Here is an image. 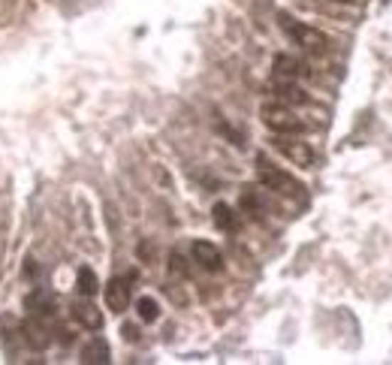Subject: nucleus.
Here are the masks:
<instances>
[{"mask_svg":"<svg viewBox=\"0 0 392 365\" xmlns=\"http://www.w3.org/2000/svg\"><path fill=\"white\" fill-rule=\"evenodd\" d=\"M257 175H260V184L269 187L275 194H284V196H302V184L293 179L290 172H284L281 166H275L269 157H257Z\"/></svg>","mask_w":392,"mask_h":365,"instance_id":"f257e3e1","label":"nucleus"},{"mask_svg":"<svg viewBox=\"0 0 392 365\" xmlns=\"http://www.w3.org/2000/svg\"><path fill=\"white\" fill-rule=\"evenodd\" d=\"M260 118H263L265 127L277 136H296V133L305 130V124L287 109V103H265L260 109Z\"/></svg>","mask_w":392,"mask_h":365,"instance_id":"f03ea898","label":"nucleus"},{"mask_svg":"<svg viewBox=\"0 0 392 365\" xmlns=\"http://www.w3.org/2000/svg\"><path fill=\"white\" fill-rule=\"evenodd\" d=\"M277 21H281V28L293 36V40L302 46V48H308V52H317V55H323L326 52V36L320 33V31H314V28H308V24H302V21H296L290 12H281L277 16Z\"/></svg>","mask_w":392,"mask_h":365,"instance_id":"7ed1b4c3","label":"nucleus"},{"mask_svg":"<svg viewBox=\"0 0 392 365\" xmlns=\"http://www.w3.org/2000/svg\"><path fill=\"white\" fill-rule=\"evenodd\" d=\"M275 148L281 151L284 157H290L299 166H311L314 163V148L308 142H299V139H290V136H277L275 139Z\"/></svg>","mask_w":392,"mask_h":365,"instance_id":"20e7f679","label":"nucleus"},{"mask_svg":"<svg viewBox=\"0 0 392 365\" xmlns=\"http://www.w3.org/2000/svg\"><path fill=\"white\" fill-rule=\"evenodd\" d=\"M73 320L79 323V326H85V329H100V326H103V314L97 311V305L94 302H88V296L85 299H79V302H73Z\"/></svg>","mask_w":392,"mask_h":365,"instance_id":"39448f33","label":"nucleus"},{"mask_svg":"<svg viewBox=\"0 0 392 365\" xmlns=\"http://www.w3.org/2000/svg\"><path fill=\"white\" fill-rule=\"evenodd\" d=\"M82 362L85 365H109L112 362V347L106 338H91V342L82 344Z\"/></svg>","mask_w":392,"mask_h":365,"instance_id":"423d86ee","label":"nucleus"},{"mask_svg":"<svg viewBox=\"0 0 392 365\" xmlns=\"http://www.w3.org/2000/svg\"><path fill=\"white\" fill-rule=\"evenodd\" d=\"M106 305H109V311H115V314L127 311V305H130L127 278H112L109 281V287H106Z\"/></svg>","mask_w":392,"mask_h":365,"instance_id":"0eeeda50","label":"nucleus"},{"mask_svg":"<svg viewBox=\"0 0 392 365\" xmlns=\"http://www.w3.org/2000/svg\"><path fill=\"white\" fill-rule=\"evenodd\" d=\"M194 257L202 269H208V272H221L223 269V257H221V250L214 248L211 242H194Z\"/></svg>","mask_w":392,"mask_h":365,"instance_id":"6e6552de","label":"nucleus"},{"mask_svg":"<svg viewBox=\"0 0 392 365\" xmlns=\"http://www.w3.org/2000/svg\"><path fill=\"white\" fill-rule=\"evenodd\" d=\"M272 73H275V82H296L299 75H302V67H299V60H296V58H290V55H277V58H275V64H272Z\"/></svg>","mask_w":392,"mask_h":365,"instance_id":"1a4fd4ad","label":"nucleus"},{"mask_svg":"<svg viewBox=\"0 0 392 365\" xmlns=\"http://www.w3.org/2000/svg\"><path fill=\"white\" fill-rule=\"evenodd\" d=\"M211 215H214V223H218V230H223V233H233L235 226H238V218H235V211L226 206V203H218L211 208Z\"/></svg>","mask_w":392,"mask_h":365,"instance_id":"9d476101","label":"nucleus"},{"mask_svg":"<svg viewBox=\"0 0 392 365\" xmlns=\"http://www.w3.org/2000/svg\"><path fill=\"white\" fill-rule=\"evenodd\" d=\"M75 290H79V296H88V299L100 290V281H97L94 269H79V275H75Z\"/></svg>","mask_w":392,"mask_h":365,"instance_id":"9b49d317","label":"nucleus"},{"mask_svg":"<svg viewBox=\"0 0 392 365\" xmlns=\"http://www.w3.org/2000/svg\"><path fill=\"white\" fill-rule=\"evenodd\" d=\"M275 94L284 100V103H308L305 91H299L296 82H275Z\"/></svg>","mask_w":392,"mask_h":365,"instance_id":"f8f14e48","label":"nucleus"},{"mask_svg":"<svg viewBox=\"0 0 392 365\" xmlns=\"http://www.w3.org/2000/svg\"><path fill=\"white\" fill-rule=\"evenodd\" d=\"M136 311H139V317H142L145 323H154L157 317H160V305L151 296H142L136 302Z\"/></svg>","mask_w":392,"mask_h":365,"instance_id":"ddd939ff","label":"nucleus"},{"mask_svg":"<svg viewBox=\"0 0 392 365\" xmlns=\"http://www.w3.org/2000/svg\"><path fill=\"white\" fill-rule=\"evenodd\" d=\"M124 338H127V342H136V338H139V329H136V326H124Z\"/></svg>","mask_w":392,"mask_h":365,"instance_id":"4468645a","label":"nucleus"},{"mask_svg":"<svg viewBox=\"0 0 392 365\" xmlns=\"http://www.w3.org/2000/svg\"><path fill=\"white\" fill-rule=\"evenodd\" d=\"M172 272H184V257L172 254Z\"/></svg>","mask_w":392,"mask_h":365,"instance_id":"2eb2a0df","label":"nucleus"},{"mask_svg":"<svg viewBox=\"0 0 392 365\" xmlns=\"http://www.w3.org/2000/svg\"><path fill=\"white\" fill-rule=\"evenodd\" d=\"M344 4H347V0H344Z\"/></svg>","mask_w":392,"mask_h":365,"instance_id":"dca6fc26","label":"nucleus"}]
</instances>
